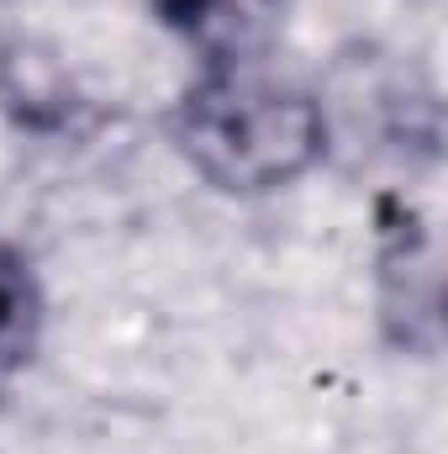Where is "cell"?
Listing matches in <instances>:
<instances>
[{"label":"cell","instance_id":"6da1fadb","mask_svg":"<svg viewBox=\"0 0 448 454\" xmlns=\"http://www.w3.org/2000/svg\"><path fill=\"white\" fill-rule=\"evenodd\" d=\"M174 153L222 196H274L328 153V112L306 85L253 64L201 69L169 106Z\"/></svg>","mask_w":448,"mask_h":454},{"label":"cell","instance_id":"7a4b0ae2","mask_svg":"<svg viewBox=\"0 0 448 454\" xmlns=\"http://www.w3.org/2000/svg\"><path fill=\"white\" fill-rule=\"evenodd\" d=\"M148 11L201 59V69L253 64L285 21V0H148Z\"/></svg>","mask_w":448,"mask_h":454},{"label":"cell","instance_id":"3957f363","mask_svg":"<svg viewBox=\"0 0 448 454\" xmlns=\"http://www.w3.org/2000/svg\"><path fill=\"white\" fill-rule=\"evenodd\" d=\"M48 323V296L27 248L0 243V380L32 364Z\"/></svg>","mask_w":448,"mask_h":454}]
</instances>
